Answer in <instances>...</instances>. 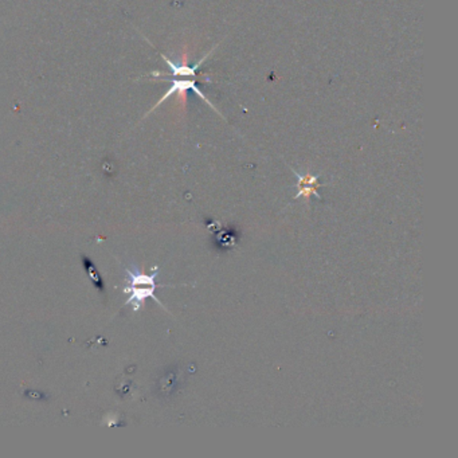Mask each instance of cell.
Segmentation results:
<instances>
[{
    "mask_svg": "<svg viewBox=\"0 0 458 458\" xmlns=\"http://www.w3.org/2000/svg\"><path fill=\"white\" fill-rule=\"evenodd\" d=\"M130 286L128 288L127 292L132 293V297L129 299V303L135 304V309H139L143 301L148 297H153V292L157 288L156 285V273L152 276L141 275L139 270L128 272ZM156 300V297H153Z\"/></svg>",
    "mask_w": 458,
    "mask_h": 458,
    "instance_id": "cell-1",
    "label": "cell"
},
{
    "mask_svg": "<svg viewBox=\"0 0 458 458\" xmlns=\"http://www.w3.org/2000/svg\"><path fill=\"white\" fill-rule=\"evenodd\" d=\"M187 90H194L202 100H203L204 102H207L215 112H218L217 110V108L211 103V101L206 97L203 94V92L197 86V83H195V81L192 79V78H180V77H174V79H172V83H171V86H170V89L167 90V93L157 101V103L153 106L152 109L147 113V116L148 114H151L152 113L153 110L159 106V105H161L163 102L167 101L171 96H174V94H178L179 97H181V100L183 101H186V93H187Z\"/></svg>",
    "mask_w": 458,
    "mask_h": 458,
    "instance_id": "cell-2",
    "label": "cell"
},
{
    "mask_svg": "<svg viewBox=\"0 0 458 458\" xmlns=\"http://www.w3.org/2000/svg\"><path fill=\"white\" fill-rule=\"evenodd\" d=\"M296 177L299 179V194L296 195V198H306V199H309L310 195H315L316 198H320L319 192L316 191V186H317V177H313V175H300V174H296Z\"/></svg>",
    "mask_w": 458,
    "mask_h": 458,
    "instance_id": "cell-3",
    "label": "cell"
}]
</instances>
